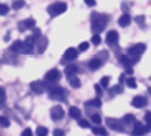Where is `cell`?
Instances as JSON below:
<instances>
[{
  "instance_id": "6da1fadb",
  "label": "cell",
  "mask_w": 151,
  "mask_h": 136,
  "mask_svg": "<svg viewBox=\"0 0 151 136\" xmlns=\"http://www.w3.org/2000/svg\"><path fill=\"white\" fill-rule=\"evenodd\" d=\"M110 18L109 15L104 13H98V12H92L91 14V30L94 34H100L104 31L106 25L109 24Z\"/></svg>"
},
{
  "instance_id": "7a4b0ae2",
  "label": "cell",
  "mask_w": 151,
  "mask_h": 136,
  "mask_svg": "<svg viewBox=\"0 0 151 136\" xmlns=\"http://www.w3.org/2000/svg\"><path fill=\"white\" fill-rule=\"evenodd\" d=\"M67 10V4L65 2H60V1H57V2H54L47 8V12L50 17H57V15L63 14L64 12H66Z\"/></svg>"
},
{
  "instance_id": "3957f363",
  "label": "cell",
  "mask_w": 151,
  "mask_h": 136,
  "mask_svg": "<svg viewBox=\"0 0 151 136\" xmlns=\"http://www.w3.org/2000/svg\"><path fill=\"white\" fill-rule=\"evenodd\" d=\"M105 123L111 129H113V131H115V132L124 133L125 131H126V129H125V124L123 123L122 120H119V119H115V117H106Z\"/></svg>"
},
{
  "instance_id": "277c9868",
  "label": "cell",
  "mask_w": 151,
  "mask_h": 136,
  "mask_svg": "<svg viewBox=\"0 0 151 136\" xmlns=\"http://www.w3.org/2000/svg\"><path fill=\"white\" fill-rule=\"evenodd\" d=\"M48 97L52 100H56V101H65L66 99V92L65 89L61 88L60 86H55V87L48 88Z\"/></svg>"
},
{
  "instance_id": "5b68a950",
  "label": "cell",
  "mask_w": 151,
  "mask_h": 136,
  "mask_svg": "<svg viewBox=\"0 0 151 136\" xmlns=\"http://www.w3.org/2000/svg\"><path fill=\"white\" fill-rule=\"evenodd\" d=\"M30 88L31 90L33 91L36 95H42L44 93L46 90H48V87H47V83L44 82V81H41V80H36V81H32L30 83Z\"/></svg>"
},
{
  "instance_id": "8992f818",
  "label": "cell",
  "mask_w": 151,
  "mask_h": 136,
  "mask_svg": "<svg viewBox=\"0 0 151 136\" xmlns=\"http://www.w3.org/2000/svg\"><path fill=\"white\" fill-rule=\"evenodd\" d=\"M146 48H147L146 44H144V43H138V44H135L134 46H132L130 48H128L127 53H128V55H130L132 57H139L141 54L145 53Z\"/></svg>"
},
{
  "instance_id": "52a82bcc",
  "label": "cell",
  "mask_w": 151,
  "mask_h": 136,
  "mask_svg": "<svg viewBox=\"0 0 151 136\" xmlns=\"http://www.w3.org/2000/svg\"><path fill=\"white\" fill-rule=\"evenodd\" d=\"M49 113H50V119H52L53 121L58 122L64 117L65 111L61 106H55L50 109V112H49Z\"/></svg>"
},
{
  "instance_id": "ba28073f",
  "label": "cell",
  "mask_w": 151,
  "mask_h": 136,
  "mask_svg": "<svg viewBox=\"0 0 151 136\" xmlns=\"http://www.w3.org/2000/svg\"><path fill=\"white\" fill-rule=\"evenodd\" d=\"M60 78H61V74L57 68H54L52 70L47 72L46 75L44 76V80L47 81V82H56Z\"/></svg>"
},
{
  "instance_id": "9c48e42d",
  "label": "cell",
  "mask_w": 151,
  "mask_h": 136,
  "mask_svg": "<svg viewBox=\"0 0 151 136\" xmlns=\"http://www.w3.org/2000/svg\"><path fill=\"white\" fill-rule=\"evenodd\" d=\"M34 43L35 40L33 36H27L25 38V41L23 42V47L21 53L22 54H31L33 53V49H34Z\"/></svg>"
},
{
  "instance_id": "30bf717a",
  "label": "cell",
  "mask_w": 151,
  "mask_h": 136,
  "mask_svg": "<svg viewBox=\"0 0 151 136\" xmlns=\"http://www.w3.org/2000/svg\"><path fill=\"white\" fill-rule=\"evenodd\" d=\"M118 40H119V34H118L117 31L112 30L110 32H107V34H106V43L110 46L117 45Z\"/></svg>"
},
{
  "instance_id": "8fae6325",
  "label": "cell",
  "mask_w": 151,
  "mask_h": 136,
  "mask_svg": "<svg viewBox=\"0 0 151 136\" xmlns=\"http://www.w3.org/2000/svg\"><path fill=\"white\" fill-rule=\"evenodd\" d=\"M147 104H148L147 98H146V97H142V95H136V97L132 100V106L137 108V109L145 108Z\"/></svg>"
},
{
  "instance_id": "7c38bea8",
  "label": "cell",
  "mask_w": 151,
  "mask_h": 136,
  "mask_svg": "<svg viewBox=\"0 0 151 136\" xmlns=\"http://www.w3.org/2000/svg\"><path fill=\"white\" fill-rule=\"evenodd\" d=\"M36 45H37V54L42 55L46 51V47L48 45V40L46 36H41L36 41Z\"/></svg>"
},
{
  "instance_id": "4fadbf2b",
  "label": "cell",
  "mask_w": 151,
  "mask_h": 136,
  "mask_svg": "<svg viewBox=\"0 0 151 136\" xmlns=\"http://www.w3.org/2000/svg\"><path fill=\"white\" fill-rule=\"evenodd\" d=\"M35 24H36V21L34 19L30 18V19H27L24 20V21H21L19 23V29L21 32H23V31H25L27 29H34Z\"/></svg>"
},
{
  "instance_id": "5bb4252c",
  "label": "cell",
  "mask_w": 151,
  "mask_h": 136,
  "mask_svg": "<svg viewBox=\"0 0 151 136\" xmlns=\"http://www.w3.org/2000/svg\"><path fill=\"white\" fill-rule=\"evenodd\" d=\"M145 133H146V131H145L144 124L140 121L135 122V126H134V131L132 133V136H142Z\"/></svg>"
},
{
  "instance_id": "9a60e30c",
  "label": "cell",
  "mask_w": 151,
  "mask_h": 136,
  "mask_svg": "<svg viewBox=\"0 0 151 136\" xmlns=\"http://www.w3.org/2000/svg\"><path fill=\"white\" fill-rule=\"evenodd\" d=\"M64 56L66 59H68V61H73L76 59L77 57H78V51L73 47H69L66 52H65Z\"/></svg>"
},
{
  "instance_id": "2e32d148",
  "label": "cell",
  "mask_w": 151,
  "mask_h": 136,
  "mask_svg": "<svg viewBox=\"0 0 151 136\" xmlns=\"http://www.w3.org/2000/svg\"><path fill=\"white\" fill-rule=\"evenodd\" d=\"M130 22H132V18H130V15L127 14V13L123 14L122 17H119V19H118V24H119V27H128L129 24H130Z\"/></svg>"
},
{
  "instance_id": "e0dca14e",
  "label": "cell",
  "mask_w": 151,
  "mask_h": 136,
  "mask_svg": "<svg viewBox=\"0 0 151 136\" xmlns=\"http://www.w3.org/2000/svg\"><path fill=\"white\" fill-rule=\"evenodd\" d=\"M67 77H68L69 85H70L73 89H78V88L81 87V81H80V79L76 75L67 76Z\"/></svg>"
},
{
  "instance_id": "ac0fdd59",
  "label": "cell",
  "mask_w": 151,
  "mask_h": 136,
  "mask_svg": "<svg viewBox=\"0 0 151 136\" xmlns=\"http://www.w3.org/2000/svg\"><path fill=\"white\" fill-rule=\"evenodd\" d=\"M101 66H102V61L98 57H94V58H92L89 61V68H90L91 70H98Z\"/></svg>"
},
{
  "instance_id": "d6986e66",
  "label": "cell",
  "mask_w": 151,
  "mask_h": 136,
  "mask_svg": "<svg viewBox=\"0 0 151 136\" xmlns=\"http://www.w3.org/2000/svg\"><path fill=\"white\" fill-rule=\"evenodd\" d=\"M79 70V68L78 66L75 64H70V65H67L66 67H65V74L67 76H71V75H76L77 72Z\"/></svg>"
},
{
  "instance_id": "ffe728a7",
  "label": "cell",
  "mask_w": 151,
  "mask_h": 136,
  "mask_svg": "<svg viewBox=\"0 0 151 136\" xmlns=\"http://www.w3.org/2000/svg\"><path fill=\"white\" fill-rule=\"evenodd\" d=\"M122 121H123V123H124L125 125H132V124H135V122H136V117H135L134 114L128 113V114H125Z\"/></svg>"
},
{
  "instance_id": "44dd1931",
  "label": "cell",
  "mask_w": 151,
  "mask_h": 136,
  "mask_svg": "<svg viewBox=\"0 0 151 136\" xmlns=\"http://www.w3.org/2000/svg\"><path fill=\"white\" fill-rule=\"evenodd\" d=\"M69 115H70V117H72V119L78 120V119L81 116V111H80V109L77 108V106H71V108L69 109Z\"/></svg>"
},
{
  "instance_id": "7402d4cb",
  "label": "cell",
  "mask_w": 151,
  "mask_h": 136,
  "mask_svg": "<svg viewBox=\"0 0 151 136\" xmlns=\"http://www.w3.org/2000/svg\"><path fill=\"white\" fill-rule=\"evenodd\" d=\"M22 47H23V42L20 41V40H18V41H15L14 43L10 46V51L14 52V53H21Z\"/></svg>"
},
{
  "instance_id": "603a6c76",
  "label": "cell",
  "mask_w": 151,
  "mask_h": 136,
  "mask_svg": "<svg viewBox=\"0 0 151 136\" xmlns=\"http://www.w3.org/2000/svg\"><path fill=\"white\" fill-rule=\"evenodd\" d=\"M118 61L121 63L124 67H127V66H132V59L129 58L127 55H121V56L118 57Z\"/></svg>"
},
{
  "instance_id": "cb8c5ba5",
  "label": "cell",
  "mask_w": 151,
  "mask_h": 136,
  "mask_svg": "<svg viewBox=\"0 0 151 136\" xmlns=\"http://www.w3.org/2000/svg\"><path fill=\"white\" fill-rule=\"evenodd\" d=\"M123 86L122 85H116V86H114L110 89V95H121L123 93Z\"/></svg>"
},
{
  "instance_id": "d4e9b609",
  "label": "cell",
  "mask_w": 151,
  "mask_h": 136,
  "mask_svg": "<svg viewBox=\"0 0 151 136\" xmlns=\"http://www.w3.org/2000/svg\"><path fill=\"white\" fill-rule=\"evenodd\" d=\"M84 104H86V106H94V108H100V106H102V101H101L99 98H95V99H92V100H89V101H87Z\"/></svg>"
},
{
  "instance_id": "484cf974",
  "label": "cell",
  "mask_w": 151,
  "mask_h": 136,
  "mask_svg": "<svg viewBox=\"0 0 151 136\" xmlns=\"http://www.w3.org/2000/svg\"><path fill=\"white\" fill-rule=\"evenodd\" d=\"M6 100H7V95L4 88H0V109H2L4 106L6 104Z\"/></svg>"
},
{
  "instance_id": "4316f807",
  "label": "cell",
  "mask_w": 151,
  "mask_h": 136,
  "mask_svg": "<svg viewBox=\"0 0 151 136\" xmlns=\"http://www.w3.org/2000/svg\"><path fill=\"white\" fill-rule=\"evenodd\" d=\"M92 133H93L94 135H106V134H107L106 129H104V127H101V126L93 127V129H92Z\"/></svg>"
},
{
  "instance_id": "83f0119b",
  "label": "cell",
  "mask_w": 151,
  "mask_h": 136,
  "mask_svg": "<svg viewBox=\"0 0 151 136\" xmlns=\"http://www.w3.org/2000/svg\"><path fill=\"white\" fill-rule=\"evenodd\" d=\"M126 85H127L130 89H136L137 88L136 78H134V77H129L128 79H126Z\"/></svg>"
},
{
  "instance_id": "f1b7e54d",
  "label": "cell",
  "mask_w": 151,
  "mask_h": 136,
  "mask_svg": "<svg viewBox=\"0 0 151 136\" xmlns=\"http://www.w3.org/2000/svg\"><path fill=\"white\" fill-rule=\"evenodd\" d=\"M48 135V129L45 126H38L36 129V136H47Z\"/></svg>"
},
{
  "instance_id": "f546056e",
  "label": "cell",
  "mask_w": 151,
  "mask_h": 136,
  "mask_svg": "<svg viewBox=\"0 0 151 136\" xmlns=\"http://www.w3.org/2000/svg\"><path fill=\"white\" fill-rule=\"evenodd\" d=\"M24 6H25V1L24 0H15V1H13V4H12V8L14 10H19V9L23 8Z\"/></svg>"
},
{
  "instance_id": "4dcf8cb0",
  "label": "cell",
  "mask_w": 151,
  "mask_h": 136,
  "mask_svg": "<svg viewBox=\"0 0 151 136\" xmlns=\"http://www.w3.org/2000/svg\"><path fill=\"white\" fill-rule=\"evenodd\" d=\"M109 83H110V77L109 76H104L101 78L100 80V86L103 88V89H106V88L109 87Z\"/></svg>"
},
{
  "instance_id": "1f68e13d",
  "label": "cell",
  "mask_w": 151,
  "mask_h": 136,
  "mask_svg": "<svg viewBox=\"0 0 151 136\" xmlns=\"http://www.w3.org/2000/svg\"><path fill=\"white\" fill-rule=\"evenodd\" d=\"M0 126H2V127H9L10 126V120L7 116L1 115L0 116Z\"/></svg>"
},
{
  "instance_id": "d6a6232c",
  "label": "cell",
  "mask_w": 151,
  "mask_h": 136,
  "mask_svg": "<svg viewBox=\"0 0 151 136\" xmlns=\"http://www.w3.org/2000/svg\"><path fill=\"white\" fill-rule=\"evenodd\" d=\"M135 21L136 23L139 25L140 27H145V21H146V17L145 15H137L136 18H135Z\"/></svg>"
},
{
  "instance_id": "836d02e7",
  "label": "cell",
  "mask_w": 151,
  "mask_h": 136,
  "mask_svg": "<svg viewBox=\"0 0 151 136\" xmlns=\"http://www.w3.org/2000/svg\"><path fill=\"white\" fill-rule=\"evenodd\" d=\"M91 42H92L93 45H100L102 40H101V36H100L99 34H94V35L92 36V38H91Z\"/></svg>"
},
{
  "instance_id": "e575fe53",
  "label": "cell",
  "mask_w": 151,
  "mask_h": 136,
  "mask_svg": "<svg viewBox=\"0 0 151 136\" xmlns=\"http://www.w3.org/2000/svg\"><path fill=\"white\" fill-rule=\"evenodd\" d=\"M9 7H8L7 4H0V15H6L8 14V12H9Z\"/></svg>"
},
{
  "instance_id": "d590c367",
  "label": "cell",
  "mask_w": 151,
  "mask_h": 136,
  "mask_svg": "<svg viewBox=\"0 0 151 136\" xmlns=\"http://www.w3.org/2000/svg\"><path fill=\"white\" fill-rule=\"evenodd\" d=\"M89 47H90V44L88 42H82V43H80L79 45V51L80 52H86V51L89 49Z\"/></svg>"
},
{
  "instance_id": "8d00e7d4",
  "label": "cell",
  "mask_w": 151,
  "mask_h": 136,
  "mask_svg": "<svg viewBox=\"0 0 151 136\" xmlns=\"http://www.w3.org/2000/svg\"><path fill=\"white\" fill-rule=\"evenodd\" d=\"M91 120H92V122L95 123V124H101V123H102V119H101V116H100L99 114H93V115L91 116Z\"/></svg>"
},
{
  "instance_id": "74e56055",
  "label": "cell",
  "mask_w": 151,
  "mask_h": 136,
  "mask_svg": "<svg viewBox=\"0 0 151 136\" xmlns=\"http://www.w3.org/2000/svg\"><path fill=\"white\" fill-rule=\"evenodd\" d=\"M79 126H80V127H82V129H90V127H91L90 123H89L87 120H80V121H79Z\"/></svg>"
},
{
  "instance_id": "f35d334b",
  "label": "cell",
  "mask_w": 151,
  "mask_h": 136,
  "mask_svg": "<svg viewBox=\"0 0 151 136\" xmlns=\"http://www.w3.org/2000/svg\"><path fill=\"white\" fill-rule=\"evenodd\" d=\"M32 36L34 38L35 41H37L38 38H40L42 36L41 30H40V29H37V27H36V29H34V30H33V35H32Z\"/></svg>"
},
{
  "instance_id": "ab89813d",
  "label": "cell",
  "mask_w": 151,
  "mask_h": 136,
  "mask_svg": "<svg viewBox=\"0 0 151 136\" xmlns=\"http://www.w3.org/2000/svg\"><path fill=\"white\" fill-rule=\"evenodd\" d=\"M94 89H95V92H96L98 97H102V95H103V92H102L103 88L101 87L100 85H94Z\"/></svg>"
},
{
  "instance_id": "60d3db41",
  "label": "cell",
  "mask_w": 151,
  "mask_h": 136,
  "mask_svg": "<svg viewBox=\"0 0 151 136\" xmlns=\"http://www.w3.org/2000/svg\"><path fill=\"white\" fill-rule=\"evenodd\" d=\"M21 136H33V132L30 127H27L22 133H21Z\"/></svg>"
},
{
  "instance_id": "b9f144b4",
  "label": "cell",
  "mask_w": 151,
  "mask_h": 136,
  "mask_svg": "<svg viewBox=\"0 0 151 136\" xmlns=\"http://www.w3.org/2000/svg\"><path fill=\"white\" fill-rule=\"evenodd\" d=\"M54 136H65V132L60 129H56L54 131Z\"/></svg>"
},
{
  "instance_id": "7bdbcfd3",
  "label": "cell",
  "mask_w": 151,
  "mask_h": 136,
  "mask_svg": "<svg viewBox=\"0 0 151 136\" xmlns=\"http://www.w3.org/2000/svg\"><path fill=\"white\" fill-rule=\"evenodd\" d=\"M84 2H86V4L89 6V7H94L95 4H96V1H95V0H84Z\"/></svg>"
},
{
  "instance_id": "ee69618b",
  "label": "cell",
  "mask_w": 151,
  "mask_h": 136,
  "mask_svg": "<svg viewBox=\"0 0 151 136\" xmlns=\"http://www.w3.org/2000/svg\"><path fill=\"white\" fill-rule=\"evenodd\" d=\"M125 74H128V75L134 74V69H132V66H127V67H125Z\"/></svg>"
},
{
  "instance_id": "f6af8a7d",
  "label": "cell",
  "mask_w": 151,
  "mask_h": 136,
  "mask_svg": "<svg viewBox=\"0 0 151 136\" xmlns=\"http://www.w3.org/2000/svg\"><path fill=\"white\" fill-rule=\"evenodd\" d=\"M144 120H145L146 122H147V123H148V122H150V121H151V112H149V111H148L147 113L145 114Z\"/></svg>"
},
{
  "instance_id": "bcb514c9",
  "label": "cell",
  "mask_w": 151,
  "mask_h": 136,
  "mask_svg": "<svg viewBox=\"0 0 151 136\" xmlns=\"http://www.w3.org/2000/svg\"><path fill=\"white\" fill-rule=\"evenodd\" d=\"M145 131H146V133L151 132V121H150V122H148L147 125L145 126Z\"/></svg>"
},
{
  "instance_id": "7dc6e473",
  "label": "cell",
  "mask_w": 151,
  "mask_h": 136,
  "mask_svg": "<svg viewBox=\"0 0 151 136\" xmlns=\"http://www.w3.org/2000/svg\"><path fill=\"white\" fill-rule=\"evenodd\" d=\"M125 75H126V74H122L121 76H119V83H123L125 81Z\"/></svg>"
},
{
  "instance_id": "c3c4849f",
  "label": "cell",
  "mask_w": 151,
  "mask_h": 136,
  "mask_svg": "<svg viewBox=\"0 0 151 136\" xmlns=\"http://www.w3.org/2000/svg\"><path fill=\"white\" fill-rule=\"evenodd\" d=\"M148 91H149V93H150V95H151V87L148 88Z\"/></svg>"
},
{
  "instance_id": "681fc988",
  "label": "cell",
  "mask_w": 151,
  "mask_h": 136,
  "mask_svg": "<svg viewBox=\"0 0 151 136\" xmlns=\"http://www.w3.org/2000/svg\"><path fill=\"white\" fill-rule=\"evenodd\" d=\"M150 80H151V77H150Z\"/></svg>"
}]
</instances>
